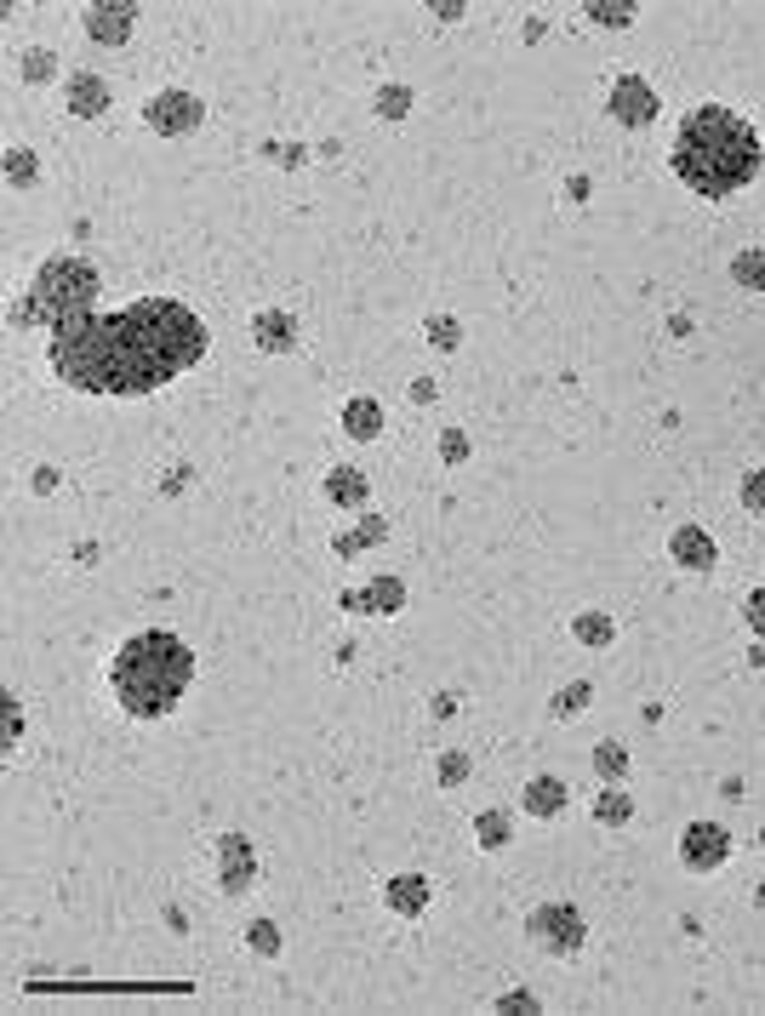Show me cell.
Masks as SVG:
<instances>
[{"instance_id": "1", "label": "cell", "mask_w": 765, "mask_h": 1016, "mask_svg": "<svg viewBox=\"0 0 765 1016\" xmlns=\"http://www.w3.org/2000/svg\"><path fill=\"white\" fill-rule=\"evenodd\" d=\"M206 354L200 314L172 298H138L121 314H75L52 331V372L80 394H154Z\"/></svg>"}, {"instance_id": "28", "label": "cell", "mask_w": 765, "mask_h": 1016, "mask_svg": "<svg viewBox=\"0 0 765 1016\" xmlns=\"http://www.w3.org/2000/svg\"><path fill=\"white\" fill-rule=\"evenodd\" d=\"M429 343H435V349H452V343H457V321H452V314L429 321Z\"/></svg>"}, {"instance_id": "23", "label": "cell", "mask_w": 765, "mask_h": 1016, "mask_svg": "<svg viewBox=\"0 0 765 1016\" xmlns=\"http://www.w3.org/2000/svg\"><path fill=\"white\" fill-rule=\"evenodd\" d=\"M594 765H600V777H605V782H623V777H628V754H623V742H600Z\"/></svg>"}, {"instance_id": "24", "label": "cell", "mask_w": 765, "mask_h": 1016, "mask_svg": "<svg viewBox=\"0 0 765 1016\" xmlns=\"http://www.w3.org/2000/svg\"><path fill=\"white\" fill-rule=\"evenodd\" d=\"M475 833H480L486 851H498V845H509V817H503V811H486V817L475 823Z\"/></svg>"}, {"instance_id": "33", "label": "cell", "mask_w": 765, "mask_h": 1016, "mask_svg": "<svg viewBox=\"0 0 765 1016\" xmlns=\"http://www.w3.org/2000/svg\"><path fill=\"white\" fill-rule=\"evenodd\" d=\"M7 177H12V184H29V177H35V161H29V154H12V161H7Z\"/></svg>"}, {"instance_id": "10", "label": "cell", "mask_w": 765, "mask_h": 1016, "mask_svg": "<svg viewBox=\"0 0 765 1016\" xmlns=\"http://www.w3.org/2000/svg\"><path fill=\"white\" fill-rule=\"evenodd\" d=\"M217 856H223V891H229V896H240L246 886H252V845H246L240 840V833H223V840H217Z\"/></svg>"}, {"instance_id": "2", "label": "cell", "mask_w": 765, "mask_h": 1016, "mask_svg": "<svg viewBox=\"0 0 765 1016\" xmlns=\"http://www.w3.org/2000/svg\"><path fill=\"white\" fill-rule=\"evenodd\" d=\"M760 166H765L760 131L719 103L691 109L680 121V131H674V177H680L686 189L708 195V200L749 189L760 177Z\"/></svg>"}, {"instance_id": "32", "label": "cell", "mask_w": 765, "mask_h": 1016, "mask_svg": "<svg viewBox=\"0 0 765 1016\" xmlns=\"http://www.w3.org/2000/svg\"><path fill=\"white\" fill-rule=\"evenodd\" d=\"M498 1011H537V993L514 988V993H503V1000H498Z\"/></svg>"}, {"instance_id": "15", "label": "cell", "mask_w": 765, "mask_h": 1016, "mask_svg": "<svg viewBox=\"0 0 765 1016\" xmlns=\"http://www.w3.org/2000/svg\"><path fill=\"white\" fill-rule=\"evenodd\" d=\"M526 811H531V817H560V811H566V782H560V777L526 782Z\"/></svg>"}, {"instance_id": "25", "label": "cell", "mask_w": 765, "mask_h": 1016, "mask_svg": "<svg viewBox=\"0 0 765 1016\" xmlns=\"http://www.w3.org/2000/svg\"><path fill=\"white\" fill-rule=\"evenodd\" d=\"M742 509H754V514H765V468H754L749 480H742Z\"/></svg>"}, {"instance_id": "17", "label": "cell", "mask_w": 765, "mask_h": 1016, "mask_svg": "<svg viewBox=\"0 0 765 1016\" xmlns=\"http://www.w3.org/2000/svg\"><path fill=\"white\" fill-rule=\"evenodd\" d=\"M109 109V86L98 75H75L70 80V115H103Z\"/></svg>"}, {"instance_id": "13", "label": "cell", "mask_w": 765, "mask_h": 1016, "mask_svg": "<svg viewBox=\"0 0 765 1016\" xmlns=\"http://www.w3.org/2000/svg\"><path fill=\"white\" fill-rule=\"evenodd\" d=\"M389 908H394L400 919H417L423 908H429V886H423L417 874H400V879H389Z\"/></svg>"}, {"instance_id": "20", "label": "cell", "mask_w": 765, "mask_h": 1016, "mask_svg": "<svg viewBox=\"0 0 765 1016\" xmlns=\"http://www.w3.org/2000/svg\"><path fill=\"white\" fill-rule=\"evenodd\" d=\"M572 628H577V640H582V645H594V651H600V645H612V635H617L612 617H600V612H582Z\"/></svg>"}, {"instance_id": "19", "label": "cell", "mask_w": 765, "mask_h": 1016, "mask_svg": "<svg viewBox=\"0 0 765 1016\" xmlns=\"http://www.w3.org/2000/svg\"><path fill=\"white\" fill-rule=\"evenodd\" d=\"M731 280L742 291H765V246H749V252L731 258Z\"/></svg>"}, {"instance_id": "11", "label": "cell", "mask_w": 765, "mask_h": 1016, "mask_svg": "<svg viewBox=\"0 0 765 1016\" xmlns=\"http://www.w3.org/2000/svg\"><path fill=\"white\" fill-rule=\"evenodd\" d=\"M131 24H138V12H131V7H115V0H103V7L86 12V35H92V40H109V47H115V40H126Z\"/></svg>"}, {"instance_id": "8", "label": "cell", "mask_w": 765, "mask_h": 1016, "mask_svg": "<svg viewBox=\"0 0 765 1016\" xmlns=\"http://www.w3.org/2000/svg\"><path fill=\"white\" fill-rule=\"evenodd\" d=\"M612 121H623V126H651L657 121V98H651V86L640 75H623L612 86Z\"/></svg>"}, {"instance_id": "3", "label": "cell", "mask_w": 765, "mask_h": 1016, "mask_svg": "<svg viewBox=\"0 0 765 1016\" xmlns=\"http://www.w3.org/2000/svg\"><path fill=\"white\" fill-rule=\"evenodd\" d=\"M195 680V651L166 635V628H149V635H131L115 663H109V686H115V703L131 719H166L184 691Z\"/></svg>"}, {"instance_id": "4", "label": "cell", "mask_w": 765, "mask_h": 1016, "mask_svg": "<svg viewBox=\"0 0 765 1016\" xmlns=\"http://www.w3.org/2000/svg\"><path fill=\"white\" fill-rule=\"evenodd\" d=\"M98 298V275H92V263H80V258H52L47 268L35 275V291H29V314L40 326H63V321H75V314H86Z\"/></svg>"}, {"instance_id": "29", "label": "cell", "mask_w": 765, "mask_h": 1016, "mask_svg": "<svg viewBox=\"0 0 765 1016\" xmlns=\"http://www.w3.org/2000/svg\"><path fill=\"white\" fill-rule=\"evenodd\" d=\"M406 103H412V92H406V86H389V92H382V115H406Z\"/></svg>"}, {"instance_id": "22", "label": "cell", "mask_w": 765, "mask_h": 1016, "mask_svg": "<svg viewBox=\"0 0 765 1016\" xmlns=\"http://www.w3.org/2000/svg\"><path fill=\"white\" fill-rule=\"evenodd\" d=\"M589 17L600 29H628L635 24V7H628V0H600V7H589Z\"/></svg>"}, {"instance_id": "31", "label": "cell", "mask_w": 765, "mask_h": 1016, "mask_svg": "<svg viewBox=\"0 0 765 1016\" xmlns=\"http://www.w3.org/2000/svg\"><path fill=\"white\" fill-rule=\"evenodd\" d=\"M24 75H29V80H47V75H52V52H29V58H24Z\"/></svg>"}, {"instance_id": "16", "label": "cell", "mask_w": 765, "mask_h": 1016, "mask_svg": "<svg viewBox=\"0 0 765 1016\" xmlns=\"http://www.w3.org/2000/svg\"><path fill=\"white\" fill-rule=\"evenodd\" d=\"M326 497H331L337 509H360V503H366V474H360V468H331L326 474Z\"/></svg>"}, {"instance_id": "30", "label": "cell", "mask_w": 765, "mask_h": 1016, "mask_svg": "<svg viewBox=\"0 0 765 1016\" xmlns=\"http://www.w3.org/2000/svg\"><path fill=\"white\" fill-rule=\"evenodd\" d=\"M246 942H252L258 954H275V948H280V937H275V925H252V937H246Z\"/></svg>"}, {"instance_id": "26", "label": "cell", "mask_w": 765, "mask_h": 1016, "mask_svg": "<svg viewBox=\"0 0 765 1016\" xmlns=\"http://www.w3.org/2000/svg\"><path fill=\"white\" fill-rule=\"evenodd\" d=\"M589 691H594V686H566V697L554 703V714H560V719H572L577 708H589Z\"/></svg>"}, {"instance_id": "18", "label": "cell", "mask_w": 765, "mask_h": 1016, "mask_svg": "<svg viewBox=\"0 0 765 1016\" xmlns=\"http://www.w3.org/2000/svg\"><path fill=\"white\" fill-rule=\"evenodd\" d=\"M252 337H258V349H275V354H286L291 343H298V326H291V314H258Z\"/></svg>"}, {"instance_id": "12", "label": "cell", "mask_w": 765, "mask_h": 1016, "mask_svg": "<svg viewBox=\"0 0 765 1016\" xmlns=\"http://www.w3.org/2000/svg\"><path fill=\"white\" fill-rule=\"evenodd\" d=\"M400 600H406V589H400V577H377L366 594H349L343 605H349V612H400Z\"/></svg>"}, {"instance_id": "14", "label": "cell", "mask_w": 765, "mask_h": 1016, "mask_svg": "<svg viewBox=\"0 0 765 1016\" xmlns=\"http://www.w3.org/2000/svg\"><path fill=\"white\" fill-rule=\"evenodd\" d=\"M343 435L349 440H377L382 435V405L377 400H349L343 405Z\"/></svg>"}, {"instance_id": "9", "label": "cell", "mask_w": 765, "mask_h": 1016, "mask_svg": "<svg viewBox=\"0 0 765 1016\" xmlns=\"http://www.w3.org/2000/svg\"><path fill=\"white\" fill-rule=\"evenodd\" d=\"M668 554H674V566H686V572H714V560H719L714 537L703 526H680L668 537Z\"/></svg>"}, {"instance_id": "27", "label": "cell", "mask_w": 765, "mask_h": 1016, "mask_svg": "<svg viewBox=\"0 0 765 1016\" xmlns=\"http://www.w3.org/2000/svg\"><path fill=\"white\" fill-rule=\"evenodd\" d=\"M742 617H749V628H754V635H765V582H760V589H754L749 600H742Z\"/></svg>"}, {"instance_id": "21", "label": "cell", "mask_w": 765, "mask_h": 1016, "mask_svg": "<svg viewBox=\"0 0 765 1016\" xmlns=\"http://www.w3.org/2000/svg\"><path fill=\"white\" fill-rule=\"evenodd\" d=\"M594 817H600L605 828H623L628 817H635V805H628V794H617V788H605L600 805H594Z\"/></svg>"}, {"instance_id": "6", "label": "cell", "mask_w": 765, "mask_h": 1016, "mask_svg": "<svg viewBox=\"0 0 765 1016\" xmlns=\"http://www.w3.org/2000/svg\"><path fill=\"white\" fill-rule=\"evenodd\" d=\"M200 98H189V92H161V98H149V109H143V121H149V131H161V138H189V131L200 126Z\"/></svg>"}, {"instance_id": "7", "label": "cell", "mask_w": 765, "mask_h": 1016, "mask_svg": "<svg viewBox=\"0 0 765 1016\" xmlns=\"http://www.w3.org/2000/svg\"><path fill=\"white\" fill-rule=\"evenodd\" d=\"M731 856V833L719 823H691L686 840H680V863L691 874H719V863Z\"/></svg>"}, {"instance_id": "5", "label": "cell", "mask_w": 765, "mask_h": 1016, "mask_svg": "<svg viewBox=\"0 0 765 1016\" xmlns=\"http://www.w3.org/2000/svg\"><path fill=\"white\" fill-rule=\"evenodd\" d=\"M531 937L549 942L554 954H577L582 937H589V925H582V914L572 908V902H549V908L531 914Z\"/></svg>"}]
</instances>
